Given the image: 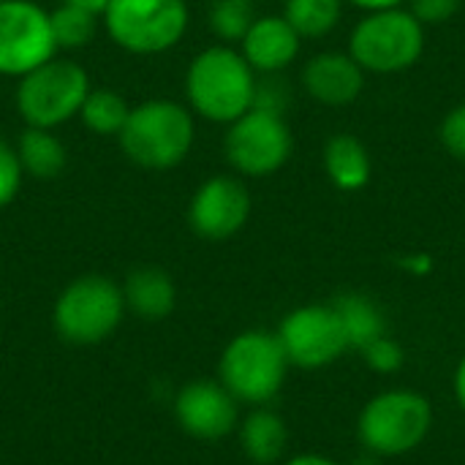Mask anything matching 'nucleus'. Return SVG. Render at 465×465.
Here are the masks:
<instances>
[{
    "label": "nucleus",
    "mask_w": 465,
    "mask_h": 465,
    "mask_svg": "<svg viewBox=\"0 0 465 465\" xmlns=\"http://www.w3.org/2000/svg\"><path fill=\"white\" fill-rule=\"evenodd\" d=\"M259 74L240 49L215 44L202 49L185 71L188 109L210 123H234L253 106Z\"/></svg>",
    "instance_id": "obj_1"
},
{
    "label": "nucleus",
    "mask_w": 465,
    "mask_h": 465,
    "mask_svg": "<svg viewBox=\"0 0 465 465\" xmlns=\"http://www.w3.org/2000/svg\"><path fill=\"white\" fill-rule=\"evenodd\" d=\"M117 139L125 158L142 169L163 172L180 166L196 142L193 112L169 98L136 104Z\"/></svg>",
    "instance_id": "obj_2"
},
{
    "label": "nucleus",
    "mask_w": 465,
    "mask_h": 465,
    "mask_svg": "<svg viewBox=\"0 0 465 465\" xmlns=\"http://www.w3.org/2000/svg\"><path fill=\"white\" fill-rule=\"evenodd\" d=\"M349 54L365 74H403L425 54V25L406 5L368 11L349 33Z\"/></svg>",
    "instance_id": "obj_3"
},
{
    "label": "nucleus",
    "mask_w": 465,
    "mask_h": 465,
    "mask_svg": "<svg viewBox=\"0 0 465 465\" xmlns=\"http://www.w3.org/2000/svg\"><path fill=\"white\" fill-rule=\"evenodd\" d=\"M286 373V351L278 335L267 330H245L234 335L218 360V381L237 403L248 406L270 403L283 390Z\"/></svg>",
    "instance_id": "obj_4"
},
{
    "label": "nucleus",
    "mask_w": 465,
    "mask_h": 465,
    "mask_svg": "<svg viewBox=\"0 0 465 465\" xmlns=\"http://www.w3.org/2000/svg\"><path fill=\"white\" fill-rule=\"evenodd\" d=\"M125 313L120 283L106 275H82L57 294L52 324L65 343L98 346L117 332Z\"/></svg>",
    "instance_id": "obj_5"
},
{
    "label": "nucleus",
    "mask_w": 465,
    "mask_h": 465,
    "mask_svg": "<svg viewBox=\"0 0 465 465\" xmlns=\"http://www.w3.org/2000/svg\"><path fill=\"white\" fill-rule=\"evenodd\" d=\"M90 90L87 71L79 63L54 54L44 65L19 76L16 112L33 128H57L79 114Z\"/></svg>",
    "instance_id": "obj_6"
},
{
    "label": "nucleus",
    "mask_w": 465,
    "mask_h": 465,
    "mask_svg": "<svg viewBox=\"0 0 465 465\" xmlns=\"http://www.w3.org/2000/svg\"><path fill=\"white\" fill-rule=\"evenodd\" d=\"M433 411L428 398L411 390L376 395L360 414V441L371 455L398 458L417 450L430 433Z\"/></svg>",
    "instance_id": "obj_7"
},
{
    "label": "nucleus",
    "mask_w": 465,
    "mask_h": 465,
    "mask_svg": "<svg viewBox=\"0 0 465 465\" xmlns=\"http://www.w3.org/2000/svg\"><path fill=\"white\" fill-rule=\"evenodd\" d=\"M109 38L131 54H161L188 30L185 0H112L104 11Z\"/></svg>",
    "instance_id": "obj_8"
},
{
    "label": "nucleus",
    "mask_w": 465,
    "mask_h": 465,
    "mask_svg": "<svg viewBox=\"0 0 465 465\" xmlns=\"http://www.w3.org/2000/svg\"><path fill=\"white\" fill-rule=\"evenodd\" d=\"M223 150L237 174L262 180L289 163L294 136L283 114L251 106L242 117L229 123Z\"/></svg>",
    "instance_id": "obj_9"
},
{
    "label": "nucleus",
    "mask_w": 465,
    "mask_h": 465,
    "mask_svg": "<svg viewBox=\"0 0 465 465\" xmlns=\"http://www.w3.org/2000/svg\"><path fill=\"white\" fill-rule=\"evenodd\" d=\"M57 54L49 11L35 0H0V76H25Z\"/></svg>",
    "instance_id": "obj_10"
},
{
    "label": "nucleus",
    "mask_w": 465,
    "mask_h": 465,
    "mask_svg": "<svg viewBox=\"0 0 465 465\" xmlns=\"http://www.w3.org/2000/svg\"><path fill=\"white\" fill-rule=\"evenodd\" d=\"M275 335L286 351L289 365L302 371L327 368L343 351H349L341 319L332 305H302L292 311Z\"/></svg>",
    "instance_id": "obj_11"
},
{
    "label": "nucleus",
    "mask_w": 465,
    "mask_h": 465,
    "mask_svg": "<svg viewBox=\"0 0 465 465\" xmlns=\"http://www.w3.org/2000/svg\"><path fill=\"white\" fill-rule=\"evenodd\" d=\"M251 218V193L240 177L215 174L204 180L188 202V223L193 234L210 242L234 237Z\"/></svg>",
    "instance_id": "obj_12"
},
{
    "label": "nucleus",
    "mask_w": 465,
    "mask_h": 465,
    "mask_svg": "<svg viewBox=\"0 0 465 465\" xmlns=\"http://www.w3.org/2000/svg\"><path fill=\"white\" fill-rule=\"evenodd\" d=\"M172 411L177 425L199 441L226 439L240 425V403L221 381L213 379H196L180 387Z\"/></svg>",
    "instance_id": "obj_13"
},
{
    "label": "nucleus",
    "mask_w": 465,
    "mask_h": 465,
    "mask_svg": "<svg viewBox=\"0 0 465 465\" xmlns=\"http://www.w3.org/2000/svg\"><path fill=\"white\" fill-rule=\"evenodd\" d=\"M300 82L316 104L341 109L362 95L365 71L349 52H319L302 65Z\"/></svg>",
    "instance_id": "obj_14"
},
{
    "label": "nucleus",
    "mask_w": 465,
    "mask_h": 465,
    "mask_svg": "<svg viewBox=\"0 0 465 465\" xmlns=\"http://www.w3.org/2000/svg\"><path fill=\"white\" fill-rule=\"evenodd\" d=\"M302 49L300 33L283 19V14L256 16L240 41V52L256 74L286 71Z\"/></svg>",
    "instance_id": "obj_15"
},
{
    "label": "nucleus",
    "mask_w": 465,
    "mask_h": 465,
    "mask_svg": "<svg viewBox=\"0 0 465 465\" xmlns=\"http://www.w3.org/2000/svg\"><path fill=\"white\" fill-rule=\"evenodd\" d=\"M125 311L142 322H163L177 305V286L172 275L161 267H136L123 281Z\"/></svg>",
    "instance_id": "obj_16"
},
{
    "label": "nucleus",
    "mask_w": 465,
    "mask_h": 465,
    "mask_svg": "<svg viewBox=\"0 0 465 465\" xmlns=\"http://www.w3.org/2000/svg\"><path fill=\"white\" fill-rule=\"evenodd\" d=\"M324 172L338 191H360L371 183L373 163L368 147L351 134H335L324 144Z\"/></svg>",
    "instance_id": "obj_17"
},
{
    "label": "nucleus",
    "mask_w": 465,
    "mask_h": 465,
    "mask_svg": "<svg viewBox=\"0 0 465 465\" xmlns=\"http://www.w3.org/2000/svg\"><path fill=\"white\" fill-rule=\"evenodd\" d=\"M289 444V428L283 417L275 411L256 406L242 422H240V447L245 458L256 465H275Z\"/></svg>",
    "instance_id": "obj_18"
},
{
    "label": "nucleus",
    "mask_w": 465,
    "mask_h": 465,
    "mask_svg": "<svg viewBox=\"0 0 465 465\" xmlns=\"http://www.w3.org/2000/svg\"><path fill=\"white\" fill-rule=\"evenodd\" d=\"M341 319V327H343V335H346V343L349 349H357L362 351L365 346H371L373 341H379L381 335H387V322H384V313L381 308L365 297V294H357V292H349V294H341L330 302Z\"/></svg>",
    "instance_id": "obj_19"
},
{
    "label": "nucleus",
    "mask_w": 465,
    "mask_h": 465,
    "mask_svg": "<svg viewBox=\"0 0 465 465\" xmlns=\"http://www.w3.org/2000/svg\"><path fill=\"white\" fill-rule=\"evenodd\" d=\"M16 155H19L22 172L35 180H54L63 174V169L68 163V150L52 134V128L27 125L16 142Z\"/></svg>",
    "instance_id": "obj_20"
},
{
    "label": "nucleus",
    "mask_w": 465,
    "mask_h": 465,
    "mask_svg": "<svg viewBox=\"0 0 465 465\" xmlns=\"http://www.w3.org/2000/svg\"><path fill=\"white\" fill-rule=\"evenodd\" d=\"M128 114H131V106L120 93H114L109 87H98V90L87 93L76 117L95 136H120Z\"/></svg>",
    "instance_id": "obj_21"
},
{
    "label": "nucleus",
    "mask_w": 465,
    "mask_h": 465,
    "mask_svg": "<svg viewBox=\"0 0 465 465\" xmlns=\"http://www.w3.org/2000/svg\"><path fill=\"white\" fill-rule=\"evenodd\" d=\"M346 0H286L283 19L300 33V38H324L330 35L341 16Z\"/></svg>",
    "instance_id": "obj_22"
},
{
    "label": "nucleus",
    "mask_w": 465,
    "mask_h": 465,
    "mask_svg": "<svg viewBox=\"0 0 465 465\" xmlns=\"http://www.w3.org/2000/svg\"><path fill=\"white\" fill-rule=\"evenodd\" d=\"M95 19H98L95 14L76 8V5H65V3H60L54 11H49L52 38H54L57 52L60 49L74 52V49L87 46L95 35Z\"/></svg>",
    "instance_id": "obj_23"
},
{
    "label": "nucleus",
    "mask_w": 465,
    "mask_h": 465,
    "mask_svg": "<svg viewBox=\"0 0 465 465\" xmlns=\"http://www.w3.org/2000/svg\"><path fill=\"white\" fill-rule=\"evenodd\" d=\"M253 3H242V0H215L210 5V30L226 41V44H240L248 33V27L253 25Z\"/></svg>",
    "instance_id": "obj_24"
},
{
    "label": "nucleus",
    "mask_w": 465,
    "mask_h": 465,
    "mask_svg": "<svg viewBox=\"0 0 465 465\" xmlns=\"http://www.w3.org/2000/svg\"><path fill=\"white\" fill-rule=\"evenodd\" d=\"M362 357H365L368 368L376 371V373H381V376H390V373H395V371L403 368V349H401L398 341H392L387 335H381L379 341H373L371 346H365L362 349Z\"/></svg>",
    "instance_id": "obj_25"
},
{
    "label": "nucleus",
    "mask_w": 465,
    "mask_h": 465,
    "mask_svg": "<svg viewBox=\"0 0 465 465\" xmlns=\"http://www.w3.org/2000/svg\"><path fill=\"white\" fill-rule=\"evenodd\" d=\"M22 163L16 155V147H11L5 139H0V210L11 204L22 188Z\"/></svg>",
    "instance_id": "obj_26"
},
{
    "label": "nucleus",
    "mask_w": 465,
    "mask_h": 465,
    "mask_svg": "<svg viewBox=\"0 0 465 465\" xmlns=\"http://www.w3.org/2000/svg\"><path fill=\"white\" fill-rule=\"evenodd\" d=\"M253 106L275 112V114L286 112V106H289V84L281 79V74H262V79H256Z\"/></svg>",
    "instance_id": "obj_27"
},
{
    "label": "nucleus",
    "mask_w": 465,
    "mask_h": 465,
    "mask_svg": "<svg viewBox=\"0 0 465 465\" xmlns=\"http://www.w3.org/2000/svg\"><path fill=\"white\" fill-rule=\"evenodd\" d=\"M439 139L452 158L465 161V101L447 112L439 128Z\"/></svg>",
    "instance_id": "obj_28"
},
{
    "label": "nucleus",
    "mask_w": 465,
    "mask_h": 465,
    "mask_svg": "<svg viewBox=\"0 0 465 465\" xmlns=\"http://www.w3.org/2000/svg\"><path fill=\"white\" fill-rule=\"evenodd\" d=\"M463 0H409V11L425 25H444L460 11Z\"/></svg>",
    "instance_id": "obj_29"
},
{
    "label": "nucleus",
    "mask_w": 465,
    "mask_h": 465,
    "mask_svg": "<svg viewBox=\"0 0 465 465\" xmlns=\"http://www.w3.org/2000/svg\"><path fill=\"white\" fill-rule=\"evenodd\" d=\"M346 3L368 14V11H384V8H398V5H406L409 0H346Z\"/></svg>",
    "instance_id": "obj_30"
},
{
    "label": "nucleus",
    "mask_w": 465,
    "mask_h": 465,
    "mask_svg": "<svg viewBox=\"0 0 465 465\" xmlns=\"http://www.w3.org/2000/svg\"><path fill=\"white\" fill-rule=\"evenodd\" d=\"M60 3H65V5H76V8H84V11L95 14V16H104L106 5H109L112 0H60Z\"/></svg>",
    "instance_id": "obj_31"
},
{
    "label": "nucleus",
    "mask_w": 465,
    "mask_h": 465,
    "mask_svg": "<svg viewBox=\"0 0 465 465\" xmlns=\"http://www.w3.org/2000/svg\"><path fill=\"white\" fill-rule=\"evenodd\" d=\"M455 398H458L460 409L465 411V357L460 360L458 371H455Z\"/></svg>",
    "instance_id": "obj_32"
},
{
    "label": "nucleus",
    "mask_w": 465,
    "mask_h": 465,
    "mask_svg": "<svg viewBox=\"0 0 465 465\" xmlns=\"http://www.w3.org/2000/svg\"><path fill=\"white\" fill-rule=\"evenodd\" d=\"M283 465H338L330 458H322V455H297L292 460H286Z\"/></svg>",
    "instance_id": "obj_33"
},
{
    "label": "nucleus",
    "mask_w": 465,
    "mask_h": 465,
    "mask_svg": "<svg viewBox=\"0 0 465 465\" xmlns=\"http://www.w3.org/2000/svg\"><path fill=\"white\" fill-rule=\"evenodd\" d=\"M242 3H253V0H242Z\"/></svg>",
    "instance_id": "obj_34"
}]
</instances>
